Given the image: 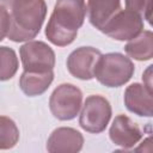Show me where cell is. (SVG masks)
<instances>
[{
    "instance_id": "obj_17",
    "label": "cell",
    "mask_w": 153,
    "mask_h": 153,
    "mask_svg": "<svg viewBox=\"0 0 153 153\" xmlns=\"http://www.w3.org/2000/svg\"><path fill=\"white\" fill-rule=\"evenodd\" d=\"M126 8L140 14L143 19L151 23L152 0H124Z\"/></svg>"
},
{
    "instance_id": "obj_4",
    "label": "cell",
    "mask_w": 153,
    "mask_h": 153,
    "mask_svg": "<svg viewBox=\"0 0 153 153\" xmlns=\"http://www.w3.org/2000/svg\"><path fill=\"white\" fill-rule=\"evenodd\" d=\"M82 105V92L73 84H61L49 98V109L60 121H71L76 117Z\"/></svg>"
},
{
    "instance_id": "obj_9",
    "label": "cell",
    "mask_w": 153,
    "mask_h": 153,
    "mask_svg": "<svg viewBox=\"0 0 153 153\" xmlns=\"http://www.w3.org/2000/svg\"><path fill=\"white\" fill-rule=\"evenodd\" d=\"M143 136L140 127L128 116L118 115L111 123L109 129V137L116 146L128 149L134 147Z\"/></svg>"
},
{
    "instance_id": "obj_10",
    "label": "cell",
    "mask_w": 153,
    "mask_h": 153,
    "mask_svg": "<svg viewBox=\"0 0 153 153\" xmlns=\"http://www.w3.org/2000/svg\"><path fill=\"white\" fill-rule=\"evenodd\" d=\"M82 146V134L71 127L56 128L47 141V151L50 153H76Z\"/></svg>"
},
{
    "instance_id": "obj_13",
    "label": "cell",
    "mask_w": 153,
    "mask_h": 153,
    "mask_svg": "<svg viewBox=\"0 0 153 153\" xmlns=\"http://www.w3.org/2000/svg\"><path fill=\"white\" fill-rule=\"evenodd\" d=\"M121 10V0H87L86 11L90 23L99 31L108 20Z\"/></svg>"
},
{
    "instance_id": "obj_1",
    "label": "cell",
    "mask_w": 153,
    "mask_h": 153,
    "mask_svg": "<svg viewBox=\"0 0 153 153\" xmlns=\"http://www.w3.org/2000/svg\"><path fill=\"white\" fill-rule=\"evenodd\" d=\"M86 17L85 0H57L45 26L50 43L66 47L73 43Z\"/></svg>"
},
{
    "instance_id": "obj_19",
    "label": "cell",
    "mask_w": 153,
    "mask_h": 153,
    "mask_svg": "<svg viewBox=\"0 0 153 153\" xmlns=\"http://www.w3.org/2000/svg\"><path fill=\"white\" fill-rule=\"evenodd\" d=\"M22 1H25V0H0V4L4 5L6 8H12L14 5H17Z\"/></svg>"
},
{
    "instance_id": "obj_5",
    "label": "cell",
    "mask_w": 153,
    "mask_h": 153,
    "mask_svg": "<svg viewBox=\"0 0 153 153\" xmlns=\"http://www.w3.org/2000/svg\"><path fill=\"white\" fill-rule=\"evenodd\" d=\"M81 112L79 116V126L88 133L99 134L108 127L112 109L109 100L99 94L88 96L84 105H81Z\"/></svg>"
},
{
    "instance_id": "obj_11",
    "label": "cell",
    "mask_w": 153,
    "mask_h": 153,
    "mask_svg": "<svg viewBox=\"0 0 153 153\" xmlns=\"http://www.w3.org/2000/svg\"><path fill=\"white\" fill-rule=\"evenodd\" d=\"M126 108L141 117H152L153 116V102H152V91L148 90L145 84L134 82L129 85L123 96Z\"/></svg>"
},
{
    "instance_id": "obj_2",
    "label": "cell",
    "mask_w": 153,
    "mask_h": 153,
    "mask_svg": "<svg viewBox=\"0 0 153 153\" xmlns=\"http://www.w3.org/2000/svg\"><path fill=\"white\" fill-rule=\"evenodd\" d=\"M10 10V29L7 33L10 41L17 43L31 41L39 33L47 16L44 0H25Z\"/></svg>"
},
{
    "instance_id": "obj_8",
    "label": "cell",
    "mask_w": 153,
    "mask_h": 153,
    "mask_svg": "<svg viewBox=\"0 0 153 153\" xmlns=\"http://www.w3.org/2000/svg\"><path fill=\"white\" fill-rule=\"evenodd\" d=\"M102 53L93 47H80L67 57V69L71 75L80 80L94 78V68Z\"/></svg>"
},
{
    "instance_id": "obj_6",
    "label": "cell",
    "mask_w": 153,
    "mask_h": 153,
    "mask_svg": "<svg viewBox=\"0 0 153 153\" xmlns=\"http://www.w3.org/2000/svg\"><path fill=\"white\" fill-rule=\"evenodd\" d=\"M100 31L116 41H129L143 31V18L130 10H120Z\"/></svg>"
},
{
    "instance_id": "obj_3",
    "label": "cell",
    "mask_w": 153,
    "mask_h": 153,
    "mask_svg": "<svg viewBox=\"0 0 153 153\" xmlns=\"http://www.w3.org/2000/svg\"><path fill=\"white\" fill-rule=\"evenodd\" d=\"M133 61L121 53L102 54L96 68L94 78L106 87H120L127 84L134 75Z\"/></svg>"
},
{
    "instance_id": "obj_14",
    "label": "cell",
    "mask_w": 153,
    "mask_h": 153,
    "mask_svg": "<svg viewBox=\"0 0 153 153\" xmlns=\"http://www.w3.org/2000/svg\"><path fill=\"white\" fill-rule=\"evenodd\" d=\"M127 55L137 61H148L153 57V33L151 30L141 31L124 45Z\"/></svg>"
},
{
    "instance_id": "obj_16",
    "label": "cell",
    "mask_w": 153,
    "mask_h": 153,
    "mask_svg": "<svg viewBox=\"0 0 153 153\" xmlns=\"http://www.w3.org/2000/svg\"><path fill=\"white\" fill-rule=\"evenodd\" d=\"M19 140V129L16 122L7 117L0 116V149H10Z\"/></svg>"
},
{
    "instance_id": "obj_18",
    "label": "cell",
    "mask_w": 153,
    "mask_h": 153,
    "mask_svg": "<svg viewBox=\"0 0 153 153\" xmlns=\"http://www.w3.org/2000/svg\"><path fill=\"white\" fill-rule=\"evenodd\" d=\"M10 29V13L7 8L0 4V42L7 36Z\"/></svg>"
},
{
    "instance_id": "obj_12",
    "label": "cell",
    "mask_w": 153,
    "mask_h": 153,
    "mask_svg": "<svg viewBox=\"0 0 153 153\" xmlns=\"http://www.w3.org/2000/svg\"><path fill=\"white\" fill-rule=\"evenodd\" d=\"M54 80V72H29L24 71L19 79L20 90L29 97L43 94Z\"/></svg>"
},
{
    "instance_id": "obj_7",
    "label": "cell",
    "mask_w": 153,
    "mask_h": 153,
    "mask_svg": "<svg viewBox=\"0 0 153 153\" xmlns=\"http://www.w3.org/2000/svg\"><path fill=\"white\" fill-rule=\"evenodd\" d=\"M19 56L24 71L47 72L55 67V53L42 41H27L19 48Z\"/></svg>"
},
{
    "instance_id": "obj_15",
    "label": "cell",
    "mask_w": 153,
    "mask_h": 153,
    "mask_svg": "<svg viewBox=\"0 0 153 153\" xmlns=\"http://www.w3.org/2000/svg\"><path fill=\"white\" fill-rule=\"evenodd\" d=\"M19 67L16 51L6 45L0 47V81L10 80L14 76Z\"/></svg>"
}]
</instances>
